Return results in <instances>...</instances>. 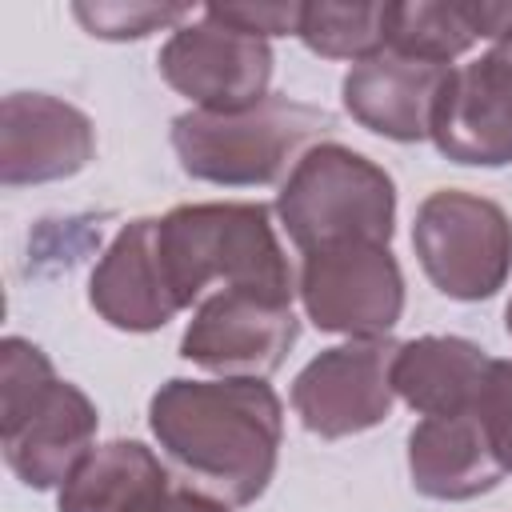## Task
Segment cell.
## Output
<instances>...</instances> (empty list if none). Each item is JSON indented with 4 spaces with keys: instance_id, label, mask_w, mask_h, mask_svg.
I'll list each match as a JSON object with an SVG mask.
<instances>
[{
    "instance_id": "cell-8",
    "label": "cell",
    "mask_w": 512,
    "mask_h": 512,
    "mask_svg": "<svg viewBox=\"0 0 512 512\" xmlns=\"http://www.w3.org/2000/svg\"><path fill=\"white\" fill-rule=\"evenodd\" d=\"M292 340V296L260 288H220L188 320L180 356L200 368L224 372L228 380H264L284 364Z\"/></svg>"
},
{
    "instance_id": "cell-4",
    "label": "cell",
    "mask_w": 512,
    "mask_h": 512,
    "mask_svg": "<svg viewBox=\"0 0 512 512\" xmlns=\"http://www.w3.org/2000/svg\"><path fill=\"white\" fill-rule=\"evenodd\" d=\"M280 224L300 252L336 244H388L396 188L384 168L344 144H312L276 196Z\"/></svg>"
},
{
    "instance_id": "cell-9",
    "label": "cell",
    "mask_w": 512,
    "mask_h": 512,
    "mask_svg": "<svg viewBox=\"0 0 512 512\" xmlns=\"http://www.w3.org/2000/svg\"><path fill=\"white\" fill-rule=\"evenodd\" d=\"M160 76L200 112H244L268 96L272 52L268 40L244 36L204 12L180 24L160 48Z\"/></svg>"
},
{
    "instance_id": "cell-17",
    "label": "cell",
    "mask_w": 512,
    "mask_h": 512,
    "mask_svg": "<svg viewBox=\"0 0 512 512\" xmlns=\"http://www.w3.org/2000/svg\"><path fill=\"white\" fill-rule=\"evenodd\" d=\"M488 360L472 340L460 336H420L396 348L392 356V392L404 396L420 416H456L468 412Z\"/></svg>"
},
{
    "instance_id": "cell-13",
    "label": "cell",
    "mask_w": 512,
    "mask_h": 512,
    "mask_svg": "<svg viewBox=\"0 0 512 512\" xmlns=\"http://www.w3.org/2000/svg\"><path fill=\"white\" fill-rule=\"evenodd\" d=\"M448 72V64H428L384 48L352 64V72L344 76V108L368 132H380L388 140H424L432 136Z\"/></svg>"
},
{
    "instance_id": "cell-15",
    "label": "cell",
    "mask_w": 512,
    "mask_h": 512,
    "mask_svg": "<svg viewBox=\"0 0 512 512\" xmlns=\"http://www.w3.org/2000/svg\"><path fill=\"white\" fill-rule=\"evenodd\" d=\"M408 472L432 500H472L504 480L472 412L424 416L408 436Z\"/></svg>"
},
{
    "instance_id": "cell-24",
    "label": "cell",
    "mask_w": 512,
    "mask_h": 512,
    "mask_svg": "<svg viewBox=\"0 0 512 512\" xmlns=\"http://www.w3.org/2000/svg\"><path fill=\"white\" fill-rule=\"evenodd\" d=\"M504 320H508V336H512V300H508V312H504Z\"/></svg>"
},
{
    "instance_id": "cell-2",
    "label": "cell",
    "mask_w": 512,
    "mask_h": 512,
    "mask_svg": "<svg viewBox=\"0 0 512 512\" xmlns=\"http://www.w3.org/2000/svg\"><path fill=\"white\" fill-rule=\"evenodd\" d=\"M156 256L180 308L208 284L292 296V268L260 204H180L156 220Z\"/></svg>"
},
{
    "instance_id": "cell-18",
    "label": "cell",
    "mask_w": 512,
    "mask_h": 512,
    "mask_svg": "<svg viewBox=\"0 0 512 512\" xmlns=\"http://www.w3.org/2000/svg\"><path fill=\"white\" fill-rule=\"evenodd\" d=\"M512 32V4H392L388 48L428 64H448L476 40Z\"/></svg>"
},
{
    "instance_id": "cell-11",
    "label": "cell",
    "mask_w": 512,
    "mask_h": 512,
    "mask_svg": "<svg viewBox=\"0 0 512 512\" xmlns=\"http://www.w3.org/2000/svg\"><path fill=\"white\" fill-rule=\"evenodd\" d=\"M432 140L456 164H512V32L448 72Z\"/></svg>"
},
{
    "instance_id": "cell-19",
    "label": "cell",
    "mask_w": 512,
    "mask_h": 512,
    "mask_svg": "<svg viewBox=\"0 0 512 512\" xmlns=\"http://www.w3.org/2000/svg\"><path fill=\"white\" fill-rule=\"evenodd\" d=\"M392 4H304L300 40L328 60H368L388 48Z\"/></svg>"
},
{
    "instance_id": "cell-7",
    "label": "cell",
    "mask_w": 512,
    "mask_h": 512,
    "mask_svg": "<svg viewBox=\"0 0 512 512\" xmlns=\"http://www.w3.org/2000/svg\"><path fill=\"white\" fill-rule=\"evenodd\" d=\"M300 300L320 332L380 340L404 312V276L388 244H336L304 252Z\"/></svg>"
},
{
    "instance_id": "cell-21",
    "label": "cell",
    "mask_w": 512,
    "mask_h": 512,
    "mask_svg": "<svg viewBox=\"0 0 512 512\" xmlns=\"http://www.w3.org/2000/svg\"><path fill=\"white\" fill-rule=\"evenodd\" d=\"M468 412L476 416L496 464L508 476L512 472V360H488V372H484Z\"/></svg>"
},
{
    "instance_id": "cell-6",
    "label": "cell",
    "mask_w": 512,
    "mask_h": 512,
    "mask_svg": "<svg viewBox=\"0 0 512 512\" xmlns=\"http://www.w3.org/2000/svg\"><path fill=\"white\" fill-rule=\"evenodd\" d=\"M412 248L444 296L488 300L512 268V224L500 204L440 188L416 212Z\"/></svg>"
},
{
    "instance_id": "cell-1",
    "label": "cell",
    "mask_w": 512,
    "mask_h": 512,
    "mask_svg": "<svg viewBox=\"0 0 512 512\" xmlns=\"http://www.w3.org/2000/svg\"><path fill=\"white\" fill-rule=\"evenodd\" d=\"M148 424L160 448L220 504H252L280 452V400L264 380H168Z\"/></svg>"
},
{
    "instance_id": "cell-22",
    "label": "cell",
    "mask_w": 512,
    "mask_h": 512,
    "mask_svg": "<svg viewBox=\"0 0 512 512\" xmlns=\"http://www.w3.org/2000/svg\"><path fill=\"white\" fill-rule=\"evenodd\" d=\"M212 20L244 32V36H284V32H300V12L304 4H212L204 8Z\"/></svg>"
},
{
    "instance_id": "cell-12",
    "label": "cell",
    "mask_w": 512,
    "mask_h": 512,
    "mask_svg": "<svg viewBox=\"0 0 512 512\" xmlns=\"http://www.w3.org/2000/svg\"><path fill=\"white\" fill-rule=\"evenodd\" d=\"M96 152L92 120L44 92H12L0 108V180L44 184L76 176Z\"/></svg>"
},
{
    "instance_id": "cell-3",
    "label": "cell",
    "mask_w": 512,
    "mask_h": 512,
    "mask_svg": "<svg viewBox=\"0 0 512 512\" xmlns=\"http://www.w3.org/2000/svg\"><path fill=\"white\" fill-rule=\"evenodd\" d=\"M92 436V400L60 380L36 344L8 336L0 344V440L8 468L28 488H56L92 452Z\"/></svg>"
},
{
    "instance_id": "cell-10",
    "label": "cell",
    "mask_w": 512,
    "mask_h": 512,
    "mask_svg": "<svg viewBox=\"0 0 512 512\" xmlns=\"http://www.w3.org/2000/svg\"><path fill=\"white\" fill-rule=\"evenodd\" d=\"M392 356L388 340H352L304 364L292 384V408L304 428L324 440L376 428L392 412Z\"/></svg>"
},
{
    "instance_id": "cell-5",
    "label": "cell",
    "mask_w": 512,
    "mask_h": 512,
    "mask_svg": "<svg viewBox=\"0 0 512 512\" xmlns=\"http://www.w3.org/2000/svg\"><path fill=\"white\" fill-rule=\"evenodd\" d=\"M332 128V116L288 100L264 96L244 112H184L172 120V148L180 168L208 184H268L276 180L292 156H304L308 144Z\"/></svg>"
},
{
    "instance_id": "cell-14",
    "label": "cell",
    "mask_w": 512,
    "mask_h": 512,
    "mask_svg": "<svg viewBox=\"0 0 512 512\" xmlns=\"http://www.w3.org/2000/svg\"><path fill=\"white\" fill-rule=\"evenodd\" d=\"M88 300L112 328L124 332L164 328L180 312L156 256V220H132L120 228L92 272Z\"/></svg>"
},
{
    "instance_id": "cell-20",
    "label": "cell",
    "mask_w": 512,
    "mask_h": 512,
    "mask_svg": "<svg viewBox=\"0 0 512 512\" xmlns=\"http://www.w3.org/2000/svg\"><path fill=\"white\" fill-rule=\"evenodd\" d=\"M72 16L100 40H140L188 20L192 12L184 4H76Z\"/></svg>"
},
{
    "instance_id": "cell-23",
    "label": "cell",
    "mask_w": 512,
    "mask_h": 512,
    "mask_svg": "<svg viewBox=\"0 0 512 512\" xmlns=\"http://www.w3.org/2000/svg\"><path fill=\"white\" fill-rule=\"evenodd\" d=\"M164 512H228V508H224L220 500L204 496V492L184 488V492H172V500L164 504Z\"/></svg>"
},
{
    "instance_id": "cell-16",
    "label": "cell",
    "mask_w": 512,
    "mask_h": 512,
    "mask_svg": "<svg viewBox=\"0 0 512 512\" xmlns=\"http://www.w3.org/2000/svg\"><path fill=\"white\" fill-rule=\"evenodd\" d=\"M168 500V468L140 440H108L92 448L60 484V512H164Z\"/></svg>"
}]
</instances>
